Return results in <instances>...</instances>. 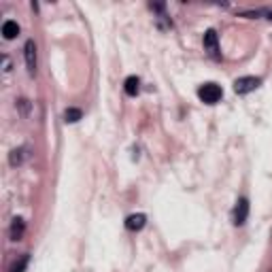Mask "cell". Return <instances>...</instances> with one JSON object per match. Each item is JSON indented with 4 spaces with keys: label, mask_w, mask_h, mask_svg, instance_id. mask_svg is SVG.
<instances>
[{
    "label": "cell",
    "mask_w": 272,
    "mask_h": 272,
    "mask_svg": "<svg viewBox=\"0 0 272 272\" xmlns=\"http://www.w3.org/2000/svg\"><path fill=\"white\" fill-rule=\"evenodd\" d=\"M221 96H223V90L217 83H204V85H200V90H198V98L202 100L204 105H217L221 100Z\"/></svg>",
    "instance_id": "1"
},
{
    "label": "cell",
    "mask_w": 272,
    "mask_h": 272,
    "mask_svg": "<svg viewBox=\"0 0 272 272\" xmlns=\"http://www.w3.org/2000/svg\"><path fill=\"white\" fill-rule=\"evenodd\" d=\"M260 85H262L260 77H241L234 81V92L236 94H249L253 90H258Z\"/></svg>",
    "instance_id": "2"
},
{
    "label": "cell",
    "mask_w": 272,
    "mask_h": 272,
    "mask_svg": "<svg viewBox=\"0 0 272 272\" xmlns=\"http://www.w3.org/2000/svg\"><path fill=\"white\" fill-rule=\"evenodd\" d=\"M247 217H249V202H247V198H241L234 206V226H245Z\"/></svg>",
    "instance_id": "3"
},
{
    "label": "cell",
    "mask_w": 272,
    "mask_h": 272,
    "mask_svg": "<svg viewBox=\"0 0 272 272\" xmlns=\"http://www.w3.org/2000/svg\"><path fill=\"white\" fill-rule=\"evenodd\" d=\"M23 55H26L28 73L34 75L36 73V45H34V41H28L26 43V47H23Z\"/></svg>",
    "instance_id": "4"
},
{
    "label": "cell",
    "mask_w": 272,
    "mask_h": 272,
    "mask_svg": "<svg viewBox=\"0 0 272 272\" xmlns=\"http://www.w3.org/2000/svg\"><path fill=\"white\" fill-rule=\"evenodd\" d=\"M204 49L209 51L211 55H215V58H217L219 41H217V32H215V30H209V32L204 34Z\"/></svg>",
    "instance_id": "5"
},
{
    "label": "cell",
    "mask_w": 272,
    "mask_h": 272,
    "mask_svg": "<svg viewBox=\"0 0 272 272\" xmlns=\"http://www.w3.org/2000/svg\"><path fill=\"white\" fill-rule=\"evenodd\" d=\"M145 223H147V217L142 213H136V215H130V217L126 219V228L130 230V232H138L145 228Z\"/></svg>",
    "instance_id": "6"
},
{
    "label": "cell",
    "mask_w": 272,
    "mask_h": 272,
    "mask_svg": "<svg viewBox=\"0 0 272 272\" xmlns=\"http://www.w3.org/2000/svg\"><path fill=\"white\" fill-rule=\"evenodd\" d=\"M19 34V26H17V21H4L2 23V36L6 38V41H11V38H15Z\"/></svg>",
    "instance_id": "7"
},
{
    "label": "cell",
    "mask_w": 272,
    "mask_h": 272,
    "mask_svg": "<svg viewBox=\"0 0 272 272\" xmlns=\"http://www.w3.org/2000/svg\"><path fill=\"white\" fill-rule=\"evenodd\" d=\"M124 90H126L128 96H136V94H138V90H140V79L134 77V75L128 77L126 83H124Z\"/></svg>",
    "instance_id": "8"
},
{
    "label": "cell",
    "mask_w": 272,
    "mask_h": 272,
    "mask_svg": "<svg viewBox=\"0 0 272 272\" xmlns=\"http://www.w3.org/2000/svg\"><path fill=\"white\" fill-rule=\"evenodd\" d=\"M23 230H26V223H23L21 217H15L13 223H11V238L13 241H19V238L23 236Z\"/></svg>",
    "instance_id": "9"
},
{
    "label": "cell",
    "mask_w": 272,
    "mask_h": 272,
    "mask_svg": "<svg viewBox=\"0 0 272 272\" xmlns=\"http://www.w3.org/2000/svg\"><path fill=\"white\" fill-rule=\"evenodd\" d=\"M83 117V113H81V109H75V107H70V109H66L64 111V122L66 124H75V122H79V119Z\"/></svg>",
    "instance_id": "10"
},
{
    "label": "cell",
    "mask_w": 272,
    "mask_h": 272,
    "mask_svg": "<svg viewBox=\"0 0 272 272\" xmlns=\"http://www.w3.org/2000/svg\"><path fill=\"white\" fill-rule=\"evenodd\" d=\"M9 162H11V166H19L23 162V149H13Z\"/></svg>",
    "instance_id": "11"
},
{
    "label": "cell",
    "mask_w": 272,
    "mask_h": 272,
    "mask_svg": "<svg viewBox=\"0 0 272 272\" xmlns=\"http://www.w3.org/2000/svg\"><path fill=\"white\" fill-rule=\"evenodd\" d=\"M28 260H30V258H28V255H23V258L19 260V264H15V266L11 268V272H21L23 268H26V264H28Z\"/></svg>",
    "instance_id": "12"
},
{
    "label": "cell",
    "mask_w": 272,
    "mask_h": 272,
    "mask_svg": "<svg viewBox=\"0 0 272 272\" xmlns=\"http://www.w3.org/2000/svg\"><path fill=\"white\" fill-rule=\"evenodd\" d=\"M2 60H4V73H9V70H11V60L6 58V55H4Z\"/></svg>",
    "instance_id": "13"
}]
</instances>
